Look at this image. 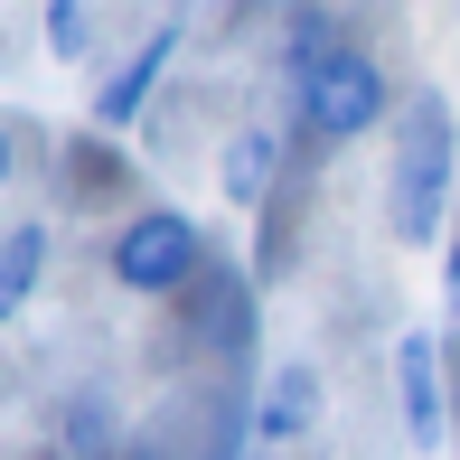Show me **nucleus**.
Here are the masks:
<instances>
[{"label": "nucleus", "instance_id": "1", "mask_svg": "<svg viewBox=\"0 0 460 460\" xmlns=\"http://www.w3.org/2000/svg\"><path fill=\"white\" fill-rule=\"evenodd\" d=\"M442 207H451V103L423 94L404 113V132H394V235L432 244Z\"/></svg>", "mask_w": 460, "mask_h": 460}, {"label": "nucleus", "instance_id": "2", "mask_svg": "<svg viewBox=\"0 0 460 460\" xmlns=\"http://www.w3.org/2000/svg\"><path fill=\"white\" fill-rule=\"evenodd\" d=\"M385 66H376L367 48H320L301 66V122L320 141H358V132H376L385 122Z\"/></svg>", "mask_w": 460, "mask_h": 460}, {"label": "nucleus", "instance_id": "3", "mask_svg": "<svg viewBox=\"0 0 460 460\" xmlns=\"http://www.w3.org/2000/svg\"><path fill=\"white\" fill-rule=\"evenodd\" d=\"M198 263H207V244H198V226H188L179 207H141V217L113 235V282H122V291H141V301L179 291Z\"/></svg>", "mask_w": 460, "mask_h": 460}, {"label": "nucleus", "instance_id": "4", "mask_svg": "<svg viewBox=\"0 0 460 460\" xmlns=\"http://www.w3.org/2000/svg\"><path fill=\"white\" fill-rule=\"evenodd\" d=\"M394 394H404V432L413 442H442V367H432V329H404L394 339Z\"/></svg>", "mask_w": 460, "mask_h": 460}, {"label": "nucleus", "instance_id": "5", "mask_svg": "<svg viewBox=\"0 0 460 460\" xmlns=\"http://www.w3.org/2000/svg\"><path fill=\"white\" fill-rule=\"evenodd\" d=\"M320 423V367L310 358H291L273 385H263V413H254V432L263 442H301V432Z\"/></svg>", "mask_w": 460, "mask_h": 460}, {"label": "nucleus", "instance_id": "6", "mask_svg": "<svg viewBox=\"0 0 460 460\" xmlns=\"http://www.w3.org/2000/svg\"><path fill=\"white\" fill-rule=\"evenodd\" d=\"M170 48H179V29H160V38H141V57L113 75V85L94 94V122H132L141 103H151V85H160V66H170Z\"/></svg>", "mask_w": 460, "mask_h": 460}, {"label": "nucleus", "instance_id": "7", "mask_svg": "<svg viewBox=\"0 0 460 460\" xmlns=\"http://www.w3.org/2000/svg\"><path fill=\"white\" fill-rule=\"evenodd\" d=\"M38 273H48V226H10V235H0V320L29 310Z\"/></svg>", "mask_w": 460, "mask_h": 460}, {"label": "nucleus", "instance_id": "8", "mask_svg": "<svg viewBox=\"0 0 460 460\" xmlns=\"http://www.w3.org/2000/svg\"><path fill=\"white\" fill-rule=\"evenodd\" d=\"M273 160H282V141L273 132H235V141H226V198H235V207H263V188H273Z\"/></svg>", "mask_w": 460, "mask_h": 460}, {"label": "nucleus", "instance_id": "9", "mask_svg": "<svg viewBox=\"0 0 460 460\" xmlns=\"http://www.w3.org/2000/svg\"><path fill=\"white\" fill-rule=\"evenodd\" d=\"M85 29H94L85 0H48V48H57V57H85V48H94Z\"/></svg>", "mask_w": 460, "mask_h": 460}, {"label": "nucleus", "instance_id": "10", "mask_svg": "<svg viewBox=\"0 0 460 460\" xmlns=\"http://www.w3.org/2000/svg\"><path fill=\"white\" fill-rule=\"evenodd\" d=\"M442 301H451V320H460V244H451V263H442Z\"/></svg>", "mask_w": 460, "mask_h": 460}, {"label": "nucleus", "instance_id": "11", "mask_svg": "<svg viewBox=\"0 0 460 460\" xmlns=\"http://www.w3.org/2000/svg\"><path fill=\"white\" fill-rule=\"evenodd\" d=\"M10 170H19V151H10V122H0V188H10Z\"/></svg>", "mask_w": 460, "mask_h": 460}]
</instances>
